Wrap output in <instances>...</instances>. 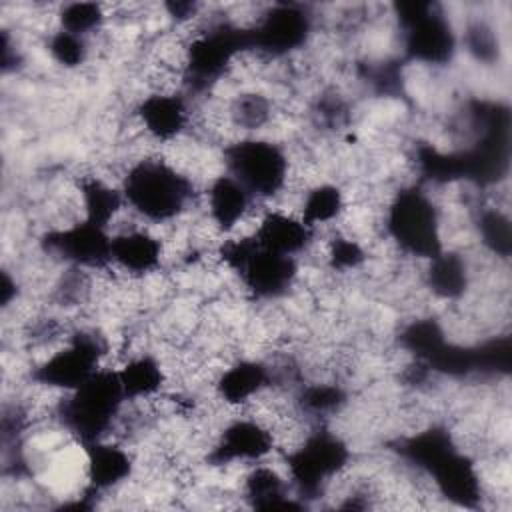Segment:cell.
<instances>
[{
  "mask_svg": "<svg viewBox=\"0 0 512 512\" xmlns=\"http://www.w3.org/2000/svg\"><path fill=\"white\" fill-rule=\"evenodd\" d=\"M46 52L60 68L78 70L88 64L92 56V40L54 26L46 36Z\"/></svg>",
  "mask_w": 512,
  "mask_h": 512,
  "instance_id": "obj_23",
  "label": "cell"
},
{
  "mask_svg": "<svg viewBox=\"0 0 512 512\" xmlns=\"http://www.w3.org/2000/svg\"><path fill=\"white\" fill-rule=\"evenodd\" d=\"M126 406L116 368L104 366L78 388L60 394L56 402V424L78 446L112 438Z\"/></svg>",
  "mask_w": 512,
  "mask_h": 512,
  "instance_id": "obj_4",
  "label": "cell"
},
{
  "mask_svg": "<svg viewBox=\"0 0 512 512\" xmlns=\"http://www.w3.org/2000/svg\"><path fill=\"white\" fill-rule=\"evenodd\" d=\"M420 282L434 298L458 302L472 288L474 266L462 250L444 248L440 254L426 260Z\"/></svg>",
  "mask_w": 512,
  "mask_h": 512,
  "instance_id": "obj_18",
  "label": "cell"
},
{
  "mask_svg": "<svg viewBox=\"0 0 512 512\" xmlns=\"http://www.w3.org/2000/svg\"><path fill=\"white\" fill-rule=\"evenodd\" d=\"M256 244L268 252L298 258L310 254L318 242V232L284 206H262L252 228L248 230Z\"/></svg>",
  "mask_w": 512,
  "mask_h": 512,
  "instance_id": "obj_14",
  "label": "cell"
},
{
  "mask_svg": "<svg viewBox=\"0 0 512 512\" xmlns=\"http://www.w3.org/2000/svg\"><path fill=\"white\" fill-rule=\"evenodd\" d=\"M282 462L296 498L304 504L326 498L332 484L352 468L354 454L330 424H314L282 452Z\"/></svg>",
  "mask_w": 512,
  "mask_h": 512,
  "instance_id": "obj_3",
  "label": "cell"
},
{
  "mask_svg": "<svg viewBox=\"0 0 512 512\" xmlns=\"http://www.w3.org/2000/svg\"><path fill=\"white\" fill-rule=\"evenodd\" d=\"M54 18H56L58 28H62L70 34L88 38V40H94L100 32H104L110 22V14H108L106 6L96 4V2L60 4L56 8Z\"/></svg>",
  "mask_w": 512,
  "mask_h": 512,
  "instance_id": "obj_22",
  "label": "cell"
},
{
  "mask_svg": "<svg viewBox=\"0 0 512 512\" xmlns=\"http://www.w3.org/2000/svg\"><path fill=\"white\" fill-rule=\"evenodd\" d=\"M444 226L440 204L418 184L394 190L382 212V236L406 260L426 262L440 254L446 248Z\"/></svg>",
  "mask_w": 512,
  "mask_h": 512,
  "instance_id": "obj_2",
  "label": "cell"
},
{
  "mask_svg": "<svg viewBox=\"0 0 512 512\" xmlns=\"http://www.w3.org/2000/svg\"><path fill=\"white\" fill-rule=\"evenodd\" d=\"M274 452H278L274 430L258 416L234 410V414L218 426L206 450V460L216 468H248L270 460Z\"/></svg>",
  "mask_w": 512,
  "mask_h": 512,
  "instance_id": "obj_8",
  "label": "cell"
},
{
  "mask_svg": "<svg viewBox=\"0 0 512 512\" xmlns=\"http://www.w3.org/2000/svg\"><path fill=\"white\" fill-rule=\"evenodd\" d=\"M222 172L238 180L260 204L274 202L292 186L294 162L286 144L266 136H240L220 150Z\"/></svg>",
  "mask_w": 512,
  "mask_h": 512,
  "instance_id": "obj_5",
  "label": "cell"
},
{
  "mask_svg": "<svg viewBox=\"0 0 512 512\" xmlns=\"http://www.w3.org/2000/svg\"><path fill=\"white\" fill-rule=\"evenodd\" d=\"M116 374L126 402L154 400L168 390L166 362L150 350L128 352L116 368Z\"/></svg>",
  "mask_w": 512,
  "mask_h": 512,
  "instance_id": "obj_19",
  "label": "cell"
},
{
  "mask_svg": "<svg viewBox=\"0 0 512 512\" xmlns=\"http://www.w3.org/2000/svg\"><path fill=\"white\" fill-rule=\"evenodd\" d=\"M274 386V370L268 360L238 356L226 362L212 380V396L230 412L244 410Z\"/></svg>",
  "mask_w": 512,
  "mask_h": 512,
  "instance_id": "obj_15",
  "label": "cell"
},
{
  "mask_svg": "<svg viewBox=\"0 0 512 512\" xmlns=\"http://www.w3.org/2000/svg\"><path fill=\"white\" fill-rule=\"evenodd\" d=\"M110 350L102 330L76 326L62 346L32 366L30 382L58 394L70 392L106 366Z\"/></svg>",
  "mask_w": 512,
  "mask_h": 512,
  "instance_id": "obj_6",
  "label": "cell"
},
{
  "mask_svg": "<svg viewBox=\"0 0 512 512\" xmlns=\"http://www.w3.org/2000/svg\"><path fill=\"white\" fill-rule=\"evenodd\" d=\"M110 242L112 232L108 228L80 220L64 228L46 230L38 246L48 260L60 266L100 272L110 268Z\"/></svg>",
  "mask_w": 512,
  "mask_h": 512,
  "instance_id": "obj_10",
  "label": "cell"
},
{
  "mask_svg": "<svg viewBox=\"0 0 512 512\" xmlns=\"http://www.w3.org/2000/svg\"><path fill=\"white\" fill-rule=\"evenodd\" d=\"M192 116L194 106L184 92H146L132 108L138 132L160 152L190 134Z\"/></svg>",
  "mask_w": 512,
  "mask_h": 512,
  "instance_id": "obj_11",
  "label": "cell"
},
{
  "mask_svg": "<svg viewBox=\"0 0 512 512\" xmlns=\"http://www.w3.org/2000/svg\"><path fill=\"white\" fill-rule=\"evenodd\" d=\"M348 208V192L332 180H316L308 184L296 198L294 212L312 230L334 228Z\"/></svg>",
  "mask_w": 512,
  "mask_h": 512,
  "instance_id": "obj_20",
  "label": "cell"
},
{
  "mask_svg": "<svg viewBox=\"0 0 512 512\" xmlns=\"http://www.w3.org/2000/svg\"><path fill=\"white\" fill-rule=\"evenodd\" d=\"M84 490L82 498H106L132 480L138 468L136 454L128 444L104 438L82 446Z\"/></svg>",
  "mask_w": 512,
  "mask_h": 512,
  "instance_id": "obj_13",
  "label": "cell"
},
{
  "mask_svg": "<svg viewBox=\"0 0 512 512\" xmlns=\"http://www.w3.org/2000/svg\"><path fill=\"white\" fill-rule=\"evenodd\" d=\"M482 66H494L502 54L500 32L486 16H470L458 32V48Z\"/></svg>",
  "mask_w": 512,
  "mask_h": 512,
  "instance_id": "obj_21",
  "label": "cell"
},
{
  "mask_svg": "<svg viewBox=\"0 0 512 512\" xmlns=\"http://www.w3.org/2000/svg\"><path fill=\"white\" fill-rule=\"evenodd\" d=\"M238 496L248 508H296L302 502L296 498L286 472L272 466L268 460L242 470Z\"/></svg>",
  "mask_w": 512,
  "mask_h": 512,
  "instance_id": "obj_17",
  "label": "cell"
},
{
  "mask_svg": "<svg viewBox=\"0 0 512 512\" xmlns=\"http://www.w3.org/2000/svg\"><path fill=\"white\" fill-rule=\"evenodd\" d=\"M202 200L204 218L222 238L238 234V228L246 222L254 224L256 206H264L256 202L254 196L226 172H220L206 182Z\"/></svg>",
  "mask_w": 512,
  "mask_h": 512,
  "instance_id": "obj_16",
  "label": "cell"
},
{
  "mask_svg": "<svg viewBox=\"0 0 512 512\" xmlns=\"http://www.w3.org/2000/svg\"><path fill=\"white\" fill-rule=\"evenodd\" d=\"M314 34V14L296 4L264 6L248 28L250 50L268 60H290L302 52Z\"/></svg>",
  "mask_w": 512,
  "mask_h": 512,
  "instance_id": "obj_9",
  "label": "cell"
},
{
  "mask_svg": "<svg viewBox=\"0 0 512 512\" xmlns=\"http://www.w3.org/2000/svg\"><path fill=\"white\" fill-rule=\"evenodd\" d=\"M402 54L412 64L440 68L458 52V30L438 4L410 2L394 6Z\"/></svg>",
  "mask_w": 512,
  "mask_h": 512,
  "instance_id": "obj_7",
  "label": "cell"
},
{
  "mask_svg": "<svg viewBox=\"0 0 512 512\" xmlns=\"http://www.w3.org/2000/svg\"><path fill=\"white\" fill-rule=\"evenodd\" d=\"M120 190L126 210L148 226L178 224L202 194L196 180L164 152L132 160L120 178Z\"/></svg>",
  "mask_w": 512,
  "mask_h": 512,
  "instance_id": "obj_1",
  "label": "cell"
},
{
  "mask_svg": "<svg viewBox=\"0 0 512 512\" xmlns=\"http://www.w3.org/2000/svg\"><path fill=\"white\" fill-rule=\"evenodd\" d=\"M110 242V268L128 280L160 274L168 256L166 242L144 224L114 226Z\"/></svg>",
  "mask_w": 512,
  "mask_h": 512,
  "instance_id": "obj_12",
  "label": "cell"
}]
</instances>
